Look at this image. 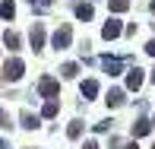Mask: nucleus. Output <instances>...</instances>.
I'll return each instance as SVG.
<instances>
[{"label": "nucleus", "instance_id": "ddd939ff", "mask_svg": "<svg viewBox=\"0 0 155 149\" xmlns=\"http://www.w3.org/2000/svg\"><path fill=\"white\" fill-rule=\"evenodd\" d=\"M120 102H124V92L120 89H111L108 92V105H120Z\"/></svg>", "mask_w": 155, "mask_h": 149}, {"label": "nucleus", "instance_id": "4be33fe9", "mask_svg": "<svg viewBox=\"0 0 155 149\" xmlns=\"http://www.w3.org/2000/svg\"><path fill=\"white\" fill-rule=\"evenodd\" d=\"M86 149H98V143H86Z\"/></svg>", "mask_w": 155, "mask_h": 149}, {"label": "nucleus", "instance_id": "4468645a", "mask_svg": "<svg viewBox=\"0 0 155 149\" xmlns=\"http://www.w3.org/2000/svg\"><path fill=\"white\" fill-rule=\"evenodd\" d=\"M41 114H45V117H54V114H57V102L51 98V102H48L45 108H41Z\"/></svg>", "mask_w": 155, "mask_h": 149}, {"label": "nucleus", "instance_id": "20e7f679", "mask_svg": "<svg viewBox=\"0 0 155 149\" xmlns=\"http://www.w3.org/2000/svg\"><path fill=\"white\" fill-rule=\"evenodd\" d=\"M70 41H73V32H70V25H60V29L54 32V48H67Z\"/></svg>", "mask_w": 155, "mask_h": 149}, {"label": "nucleus", "instance_id": "0eeeda50", "mask_svg": "<svg viewBox=\"0 0 155 149\" xmlns=\"http://www.w3.org/2000/svg\"><path fill=\"white\" fill-rule=\"evenodd\" d=\"M29 38H32V48H41V45H45V29H41V25H32Z\"/></svg>", "mask_w": 155, "mask_h": 149}, {"label": "nucleus", "instance_id": "b1692460", "mask_svg": "<svg viewBox=\"0 0 155 149\" xmlns=\"http://www.w3.org/2000/svg\"><path fill=\"white\" fill-rule=\"evenodd\" d=\"M152 83H155V70H152Z\"/></svg>", "mask_w": 155, "mask_h": 149}, {"label": "nucleus", "instance_id": "f03ea898", "mask_svg": "<svg viewBox=\"0 0 155 149\" xmlns=\"http://www.w3.org/2000/svg\"><path fill=\"white\" fill-rule=\"evenodd\" d=\"M38 92H41L45 98H54V95L60 92V83H57V80H51V76H45V80L38 83Z\"/></svg>", "mask_w": 155, "mask_h": 149}, {"label": "nucleus", "instance_id": "423d86ee", "mask_svg": "<svg viewBox=\"0 0 155 149\" xmlns=\"http://www.w3.org/2000/svg\"><path fill=\"white\" fill-rule=\"evenodd\" d=\"M152 130V120H136V124H133V137H146V133H149Z\"/></svg>", "mask_w": 155, "mask_h": 149}, {"label": "nucleus", "instance_id": "39448f33", "mask_svg": "<svg viewBox=\"0 0 155 149\" xmlns=\"http://www.w3.org/2000/svg\"><path fill=\"white\" fill-rule=\"evenodd\" d=\"M139 86H143V70H139V67H133L130 73H127V89H133V92H136Z\"/></svg>", "mask_w": 155, "mask_h": 149}, {"label": "nucleus", "instance_id": "aec40b11", "mask_svg": "<svg viewBox=\"0 0 155 149\" xmlns=\"http://www.w3.org/2000/svg\"><path fill=\"white\" fill-rule=\"evenodd\" d=\"M0 127H10V124H6V114H3V111H0Z\"/></svg>", "mask_w": 155, "mask_h": 149}, {"label": "nucleus", "instance_id": "412c9836", "mask_svg": "<svg viewBox=\"0 0 155 149\" xmlns=\"http://www.w3.org/2000/svg\"><path fill=\"white\" fill-rule=\"evenodd\" d=\"M32 3H38V6H48V3H51V0H32Z\"/></svg>", "mask_w": 155, "mask_h": 149}, {"label": "nucleus", "instance_id": "6e6552de", "mask_svg": "<svg viewBox=\"0 0 155 149\" xmlns=\"http://www.w3.org/2000/svg\"><path fill=\"white\" fill-rule=\"evenodd\" d=\"M101 63H104V70H108V73H111V76H117V73H120V67H124V63H120V60H117V57H104Z\"/></svg>", "mask_w": 155, "mask_h": 149}, {"label": "nucleus", "instance_id": "1a4fd4ad", "mask_svg": "<svg viewBox=\"0 0 155 149\" xmlns=\"http://www.w3.org/2000/svg\"><path fill=\"white\" fill-rule=\"evenodd\" d=\"M82 95H86V98L98 95V83H95V80H86V83H82Z\"/></svg>", "mask_w": 155, "mask_h": 149}, {"label": "nucleus", "instance_id": "f8f14e48", "mask_svg": "<svg viewBox=\"0 0 155 149\" xmlns=\"http://www.w3.org/2000/svg\"><path fill=\"white\" fill-rule=\"evenodd\" d=\"M3 45L10 48V51H16V48H19V35H16V32H6V35H3Z\"/></svg>", "mask_w": 155, "mask_h": 149}, {"label": "nucleus", "instance_id": "9b49d317", "mask_svg": "<svg viewBox=\"0 0 155 149\" xmlns=\"http://www.w3.org/2000/svg\"><path fill=\"white\" fill-rule=\"evenodd\" d=\"M76 16H79V19H92L95 16V13H92V3H79V6H76Z\"/></svg>", "mask_w": 155, "mask_h": 149}, {"label": "nucleus", "instance_id": "5701e85b", "mask_svg": "<svg viewBox=\"0 0 155 149\" xmlns=\"http://www.w3.org/2000/svg\"><path fill=\"white\" fill-rule=\"evenodd\" d=\"M124 149H136V143H130V146H124Z\"/></svg>", "mask_w": 155, "mask_h": 149}, {"label": "nucleus", "instance_id": "dca6fc26", "mask_svg": "<svg viewBox=\"0 0 155 149\" xmlns=\"http://www.w3.org/2000/svg\"><path fill=\"white\" fill-rule=\"evenodd\" d=\"M60 73H63V76H76V73H79V67H76V63H63Z\"/></svg>", "mask_w": 155, "mask_h": 149}, {"label": "nucleus", "instance_id": "a211bd4d", "mask_svg": "<svg viewBox=\"0 0 155 149\" xmlns=\"http://www.w3.org/2000/svg\"><path fill=\"white\" fill-rule=\"evenodd\" d=\"M67 133H70V140H76V137L82 133V127H79V124H70V127H67Z\"/></svg>", "mask_w": 155, "mask_h": 149}, {"label": "nucleus", "instance_id": "9d476101", "mask_svg": "<svg viewBox=\"0 0 155 149\" xmlns=\"http://www.w3.org/2000/svg\"><path fill=\"white\" fill-rule=\"evenodd\" d=\"M13 13H16L13 0H3V3H0V16H3V19H13Z\"/></svg>", "mask_w": 155, "mask_h": 149}, {"label": "nucleus", "instance_id": "6ab92c4d", "mask_svg": "<svg viewBox=\"0 0 155 149\" xmlns=\"http://www.w3.org/2000/svg\"><path fill=\"white\" fill-rule=\"evenodd\" d=\"M146 51H149V54H152V57H155V38L149 41V45H146Z\"/></svg>", "mask_w": 155, "mask_h": 149}, {"label": "nucleus", "instance_id": "393cba45", "mask_svg": "<svg viewBox=\"0 0 155 149\" xmlns=\"http://www.w3.org/2000/svg\"><path fill=\"white\" fill-rule=\"evenodd\" d=\"M152 127H155V117H152Z\"/></svg>", "mask_w": 155, "mask_h": 149}, {"label": "nucleus", "instance_id": "2eb2a0df", "mask_svg": "<svg viewBox=\"0 0 155 149\" xmlns=\"http://www.w3.org/2000/svg\"><path fill=\"white\" fill-rule=\"evenodd\" d=\"M130 6V0H111V13H124Z\"/></svg>", "mask_w": 155, "mask_h": 149}, {"label": "nucleus", "instance_id": "7ed1b4c3", "mask_svg": "<svg viewBox=\"0 0 155 149\" xmlns=\"http://www.w3.org/2000/svg\"><path fill=\"white\" fill-rule=\"evenodd\" d=\"M120 32H124V25L117 22V19H108V22L101 25V38H108V41H111V38H117Z\"/></svg>", "mask_w": 155, "mask_h": 149}, {"label": "nucleus", "instance_id": "f3484780", "mask_svg": "<svg viewBox=\"0 0 155 149\" xmlns=\"http://www.w3.org/2000/svg\"><path fill=\"white\" fill-rule=\"evenodd\" d=\"M22 127H29V130H32V127H38V120H35L29 111H25V114H22Z\"/></svg>", "mask_w": 155, "mask_h": 149}, {"label": "nucleus", "instance_id": "f257e3e1", "mask_svg": "<svg viewBox=\"0 0 155 149\" xmlns=\"http://www.w3.org/2000/svg\"><path fill=\"white\" fill-rule=\"evenodd\" d=\"M22 73H25V63L22 60H6L3 63V80H10V83H16V80H22Z\"/></svg>", "mask_w": 155, "mask_h": 149}]
</instances>
